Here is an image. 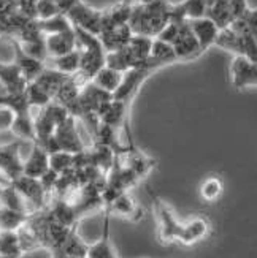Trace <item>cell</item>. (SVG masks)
Instances as JSON below:
<instances>
[{"label": "cell", "instance_id": "6da1fadb", "mask_svg": "<svg viewBox=\"0 0 257 258\" xmlns=\"http://www.w3.org/2000/svg\"><path fill=\"white\" fill-rule=\"evenodd\" d=\"M173 18V5L169 0H151L146 4H133L130 29L135 35L156 38Z\"/></svg>", "mask_w": 257, "mask_h": 258}, {"label": "cell", "instance_id": "7a4b0ae2", "mask_svg": "<svg viewBox=\"0 0 257 258\" xmlns=\"http://www.w3.org/2000/svg\"><path fill=\"white\" fill-rule=\"evenodd\" d=\"M76 49L80 52V75L86 83L92 81V78L107 65V49L102 41L94 33L76 29Z\"/></svg>", "mask_w": 257, "mask_h": 258}, {"label": "cell", "instance_id": "3957f363", "mask_svg": "<svg viewBox=\"0 0 257 258\" xmlns=\"http://www.w3.org/2000/svg\"><path fill=\"white\" fill-rule=\"evenodd\" d=\"M151 46H152V38L133 33V37L129 40L126 46H122L118 51L107 52V67L116 72L126 73L132 69H135V67L143 65L149 59Z\"/></svg>", "mask_w": 257, "mask_h": 258}, {"label": "cell", "instance_id": "277c9868", "mask_svg": "<svg viewBox=\"0 0 257 258\" xmlns=\"http://www.w3.org/2000/svg\"><path fill=\"white\" fill-rule=\"evenodd\" d=\"M148 192H149V197L152 200V206H154V211H156V216H158L161 241L164 244L178 242V241H180L183 223L176 219V216L173 214V211L170 209V206L167 205L161 197L156 195L151 188H148Z\"/></svg>", "mask_w": 257, "mask_h": 258}, {"label": "cell", "instance_id": "5b68a950", "mask_svg": "<svg viewBox=\"0 0 257 258\" xmlns=\"http://www.w3.org/2000/svg\"><path fill=\"white\" fill-rule=\"evenodd\" d=\"M67 18L72 22V26L76 29L86 30L94 35H100L102 30V21H104V10H95L91 5H87L84 0L78 2L67 11Z\"/></svg>", "mask_w": 257, "mask_h": 258}, {"label": "cell", "instance_id": "8992f818", "mask_svg": "<svg viewBox=\"0 0 257 258\" xmlns=\"http://www.w3.org/2000/svg\"><path fill=\"white\" fill-rule=\"evenodd\" d=\"M26 143L35 141H22L15 138L13 141L0 146V171L8 179V182L24 174V157L21 155V148Z\"/></svg>", "mask_w": 257, "mask_h": 258}, {"label": "cell", "instance_id": "52a82bcc", "mask_svg": "<svg viewBox=\"0 0 257 258\" xmlns=\"http://www.w3.org/2000/svg\"><path fill=\"white\" fill-rule=\"evenodd\" d=\"M172 46L175 49L178 60H189L202 54L198 40L195 37L194 30L191 29V26H189L187 19L180 22V27H178L176 35L172 41Z\"/></svg>", "mask_w": 257, "mask_h": 258}, {"label": "cell", "instance_id": "ba28073f", "mask_svg": "<svg viewBox=\"0 0 257 258\" xmlns=\"http://www.w3.org/2000/svg\"><path fill=\"white\" fill-rule=\"evenodd\" d=\"M11 185H13L18 192L24 197L30 206L33 208V211H41L44 208V205H46V190L43 188L40 179L37 177H30V176H26L22 174L19 177H16L15 181L10 182Z\"/></svg>", "mask_w": 257, "mask_h": 258}, {"label": "cell", "instance_id": "9c48e42d", "mask_svg": "<svg viewBox=\"0 0 257 258\" xmlns=\"http://www.w3.org/2000/svg\"><path fill=\"white\" fill-rule=\"evenodd\" d=\"M76 120L78 119L75 116H70L67 120H64L61 125H58V128H56L54 137L61 146V151L78 154V152L86 149V144L83 143V140L80 137V132H78Z\"/></svg>", "mask_w": 257, "mask_h": 258}, {"label": "cell", "instance_id": "30bf717a", "mask_svg": "<svg viewBox=\"0 0 257 258\" xmlns=\"http://www.w3.org/2000/svg\"><path fill=\"white\" fill-rule=\"evenodd\" d=\"M13 62L18 65L22 76L26 78L27 83L35 81L38 75L46 69V62H43L33 55L27 54L24 49L21 48L19 41L13 37Z\"/></svg>", "mask_w": 257, "mask_h": 258}, {"label": "cell", "instance_id": "8fae6325", "mask_svg": "<svg viewBox=\"0 0 257 258\" xmlns=\"http://www.w3.org/2000/svg\"><path fill=\"white\" fill-rule=\"evenodd\" d=\"M232 83L237 89L246 86H257V63L248 60L246 57L237 55L232 62Z\"/></svg>", "mask_w": 257, "mask_h": 258}, {"label": "cell", "instance_id": "7c38bea8", "mask_svg": "<svg viewBox=\"0 0 257 258\" xmlns=\"http://www.w3.org/2000/svg\"><path fill=\"white\" fill-rule=\"evenodd\" d=\"M44 43H46L48 59L59 57L67 52H72L76 49V33L75 27L72 30H67L62 33H53V35H44Z\"/></svg>", "mask_w": 257, "mask_h": 258}, {"label": "cell", "instance_id": "4fadbf2b", "mask_svg": "<svg viewBox=\"0 0 257 258\" xmlns=\"http://www.w3.org/2000/svg\"><path fill=\"white\" fill-rule=\"evenodd\" d=\"M49 170V154L38 143H33L29 155L24 159V174L40 179Z\"/></svg>", "mask_w": 257, "mask_h": 258}, {"label": "cell", "instance_id": "5bb4252c", "mask_svg": "<svg viewBox=\"0 0 257 258\" xmlns=\"http://www.w3.org/2000/svg\"><path fill=\"white\" fill-rule=\"evenodd\" d=\"M0 83H2L7 94L24 92L29 84L13 60L0 62Z\"/></svg>", "mask_w": 257, "mask_h": 258}, {"label": "cell", "instance_id": "9a60e30c", "mask_svg": "<svg viewBox=\"0 0 257 258\" xmlns=\"http://www.w3.org/2000/svg\"><path fill=\"white\" fill-rule=\"evenodd\" d=\"M187 21L198 40L200 51L205 52L211 44H215L216 41V37L219 33L218 26L210 18H197V19H187Z\"/></svg>", "mask_w": 257, "mask_h": 258}, {"label": "cell", "instance_id": "2e32d148", "mask_svg": "<svg viewBox=\"0 0 257 258\" xmlns=\"http://www.w3.org/2000/svg\"><path fill=\"white\" fill-rule=\"evenodd\" d=\"M105 211H108L110 214H118L122 217H127L130 220H140L143 217V209L135 203V200L129 195V192H124L119 197H116L105 208Z\"/></svg>", "mask_w": 257, "mask_h": 258}, {"label": "cell", "instance_id": "e0dca14e", "mask_svg": "<svg viewBox=\"0 0 257 258\" xmlns=\"http://www.w3.org/2000/svg\"><path fill=\"white\" fill-rule=\"evenodd\" d=\"M210 233V222L205 217H194L183 223L180 241L184 245H192L198 241H202Z\"/></svg>", "mask_w": 257, "mask_h": 258}, {"label": "cell", "instance_id": "ac0fdd59", "mask_svg": "<svg viewBox=\"0 0 257 258\" xmlns=\"http://www.w3.org/2000/svg\"><path fill=\"white\" fill-rule=\"evenodd\" d=\"M10 133L13 135L15 138L22 140V141H37L32 111L15 114L13 122H11V127H10Z\"/></svg>", "mask_w": 257, "mask_h": 258}, {"label": "cell", "instance_id": "d6986e66", "mask_svg": "<svg viewBox=\"0 0 257 258\" xmlns=\"http://www.w3.org/2000/svg\"><path fill=\"white\" fill-rule=\"evenodd\" d=\"M110 216H111L110 212L105 211L104 233L97 242L89 245L86 258H118L115 250H113V245H111V239H110Z\"/></svg>", "mask_w": 257, "mask_h": 258}, {"label": "cell", "instance_id": "ffe728a7", "mask_svg": "<svg viewBox=\"0 0 257 258\" xmlns=\"http://www.w3.org/2000/svg\"><path fill=\"white\" fill-rule=\"evenodd\" d=\"M32 214L0 206V231H18L24 227Z\"/></svg>", "mask_w": 257, "mask_h": 258}, {"label": "cell", "instance_id": "44dd1931", "mask_svg": "<svg viewBox=\"0 0 257 258\" xmlns=\"http://www.w3.org/2000/svg\"><path fill=\"white\" fill-rule=\"evenodd\" d=\"M46 65L53 67V69L64 75H76L80 72V52L75 49L72 52L59 55V57H51L46 60Z\"/></svg>", "mask_w": 257, "mask_h": 258}, {"label": "cell", "instance_id": "7402d4cb", "mask_svg": "<svg viewBox=\"0 0 257 258\" xmlns=\"http://www.w3.org/2000/svg\"><path fill=\"white\" fill-rule=\"evenodd\" d=\"M122 76H124V73L116 72L105 65L104 69L92 78V83L95 86H98L100 89H104V91H107L110 94H115L122 81Z\"/></svg>", "mask_w": 257, "mask_h": 258}, {"label": "cell", "instance_id": "603a6c76", "mask_svg": "<svg viewBox=\"0 0 257 258\" xmlns=\"http://www.w3.org/2000/svg\"><path fill=\"white\" fill-rule=\"evenodd\" d=\"M87 250H89V245L78 236L76 233V227L70 231L69 238L64 242L62 249L58 253H53V255H65V256H73V258H86L87 256Z\"/></svg>", "mask_w": 257, "mask_h": 258}, {"label": "cell", "instance_id": "cb8c5ba5", "mask_svg": "<svg viewBox=\"0 0 257 258\" xmlns=\"http://www.w3.org/2000/svg\"><path fill=\"white\" fill-rule=\"evenodd\" d=\"M40 30L43 32V35H53V33H62L67 30H72L73 26L64 13H58L48 19H37Z\"/></svg>", "mask_w": 257, "mask_h": 258}, {"label": "cell", "instance_id": "d4e9b609", "mask_svg": "<svg viewBox=\"0 0 257 258\" xmlns=\"http://www.w3.org/2000/svg\"><path fill=\"white\" fill-rule=\"evenodd\" d=\"M22 253L18 231H0V255L21 258Z\"/></svg>", "mask_w": 257, "mask_h": 258}, {"label": "cell", "instance_id": "484cf974", "mask_svg": "<svg viewBox=\"0 0 257 258\" xmlns=\"http://www.w3.org/2000/svg\"><path fill=\"white\" fill-rule=\"evenodd\" d=\"M151 57L156 59L158 62H161L164 67L169 65V63H173L178 60L176 54H175V49L172 44L165 43L159 38H152V46H151Z\"/></svg>", "mask_w": 257, "mask_h": 258}, {"label": "cell", "instance_id": "4316f807", "mask_svg": "<svg viewBox=\"0 0 257 258\" xmlns=\"http://www.w3.org/2000/svg\"><path fill=\"white\" fill-rule=\"evenodd\" d=\"M224 192V182L219 176H210L200 184V197L205 201H216Z\"/></svg>", "mask_w": 257, "mask_h": 258}, {"label": "cell", "instance_id": "83f0119b", "mask_svg": "<svg viewBox=\"0 0 257 258\" xmlns=\"http://www.w3.org/2000/svg\"><path fill=\"white\" fill-rule=\"evenodd\" d=\"M49 168L56 173H65L73 168V154L67 151H58L49 154Z\"/></svg>", "mask_w": 257, "mask_h": 258}, {"label": "cell", "instance_id": "f1b7e54d", "mask_svg": "<svg viewBox=\"0 0 257 258\" xmlns=\"http://www.w3.org/2000/svg\"><path fill=\"white\" fill-rule=\"evenodd\" d=\"M238 21L243 22L244 27H246L252 33V35L255 37V40H257V10L248 8L246 13H244L241 18H238Z\"/></svg>", "mask_w": 257, "mask_h": 258}, {"label": "cell", "instance_id": "f546056e", "mask_svg": "<svg viewBox=\"0 0 257 258\" xmlns=\"http://www.w3.org/2000/svg\"><path fill=\"white\" fill-rule=\"evenodd\" d=\"M13 113L8 109V108H4L0 106V133L2 132H10V127H11V122H13Z\"/></svg>", "mask_w": 257, "mask_h": 258}, {"label": "cell", "instance_id": "4dcf8cb0", "mask_svg": "<svg viewBox=\"0 0 257 258\" xmlns=\"http://www.w3.org/2000/svg\"><path fill=\"white\" fill-rule=\"evenodd\" d=\"M53 2L56 4V7H58V10L61 11V13L67 15V11H69L78 0H53Z\"/></svg>", "mask_w": 257, "mask_h": 258}, {"label": "cell", "instance_id": "1f68e13d", "mask_svg": "<svg viewBox=\"0 0 257 258\" xmlns=\"http://www.w3.org/2000/svg\"><path fill=\"white\" fill-rule=\"evenodd\" d=\"M205 2H207V8H208V7L213 5L215 2H218V0H205Z\"/></svg>", "mask_w": 257, "mask_h": 258}, {"label": "cell", "instance_id": "d6a6232c", "mask_svg": "<svg viewBox=\"0 0 257 258\" xmlns=\"http://www.w3.org/2000/svg\"><path fill=\"white\" fill-rule=\"evenodd\" d=\"M0 258H15V256H8V255H0Z\"/></svg>", "mask_w": 257, "mask_h": 258}, {"label": "cell", "instance_id": "836d02e7", "mask_svg": "<svg viewBox=\"0 0 257 258\" xmlns=\"http://www.w3.org/2000/svg\"><path fill=\"white\" fill-rule=\"evenodd\" d=\"M2 188H4V184H0V192H2Z\"/></svg>", "mask_w": 257, "mask_h": 258}]
</instances>
